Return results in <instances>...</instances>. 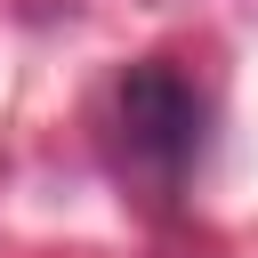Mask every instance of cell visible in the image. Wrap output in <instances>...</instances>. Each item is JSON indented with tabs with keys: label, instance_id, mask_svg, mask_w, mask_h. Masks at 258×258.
Segmentation results:
<instances>
[{
	"label": "cell",
	"instance_id": "obj_1",
	"mask_svg": "<svg viewBox=\"0 0 258 258\" xmlns=\"http://www.w3.org/2000/svg\"><path fill=\"white\" fill-rule=\"evenodd\" d=\"M121 137H129V153L153 177H177L202 153V97H194V81L169 73V64H137L121 81Z\"/></svg>",
	"mask_w": 258,
	"mask_h": 258
}]
</instances>
